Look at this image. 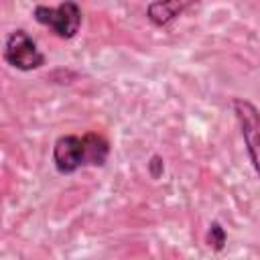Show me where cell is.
<instances>
[{"label": "cell", "mask_w": 260, "mask_h": 260, "mask_svg": "<svg viewBox=\"0 0 260 260\" xmlns=\"http://www.w3.org/2000/svg\"><path fill=\"white\" fill-rule=\"evenodd\" d=\"M110 144L98 132H87L83 136L65 134L55 140L53 165L57 173L71 175L81 167H102L108 160Z\"/></svg>", "instance_id": "cell-1"}, {"label": "cell", "mask_w": 260, "mask_h": 260, "mask_svg": "<svg viewBox=\"0 0 260 260\" xmlns=\"http://www.w3.org/2000/svg\"><path fill=\"white\" fill-rule=\"evenodd\" d=\"M32 16L39 24L49 26L61 39H73L81 26V8L75 0H65L55 8L37 6Z\"/></svg>", "instance_id": "cell-2"}, {"label": "cell", "mask_w": 260, "mask_h": 260, "mask_svg": "<svg viewBox=\"0 0 260 260\" xmlns=\"http://www.w3.org/2000/svg\"><path fill=\"white\" fill-rule=\"evenodd\" d=\"M4 61L18 71H32L45 65V55L39 51L37 43L22 28L12 30L4 41Z\"/></svg>", "instance_id": "cell-3"}, {"label": "cell", "mask_w": 260, "mask_h": 260, "mask_svg": "<svg viewBox=\"0 0 260 260\" xmlns=\"http://www.w3.org/2000/svg\"><path fill=\"white\" fill-rule=\"evenodd\" d=\"M232 106H234V114L238 118V124H240V130H242V136L248 148L250 162L256 175L260 177V110L252 102L242 100V98H236Z\"/></svg>", "instance_id": "cell-4"}, {"label": "cell", "mask_w": 260, "mask_h": 260, "mask_svg": "<svg viewBox=\"0 0 260 260\" xmlns=\"http://www.w3.org/2000/svg\"><path fill=\"white\" fill-rule=\"evenodd\" d=\"M197 2L199 0H154L148 4L146 16L154 26H167Z\"/></svg>", "instance_id": "cell-5"}, {"label": "cell", "mask_w": 260, "mask_h": 260, "mask_svg": "<svg viewBox=\"0 0 260 260\" xmlns=\"http://www.w3.org/2000/svg\"><path fill=\"white\" fill-rule=\"evenodd\" d=\"M207 244H209L213 250H221L223 244H225V230H223L217 221H213V223L209 225V230H207Z\"/></svg>", "instance_id": "cell-6"}, {"label": "cell", "mask_w": 260, "mask_h": 260, "mask_svg": "<svg viewBox=\"0 0 260 260\" xmlns=\"http://www.w3.org/2000/svg\"><path fill=\"white\" fill-rule=\"evenodd\" d=\"M148 169H150V175L154 177V179H158L160 177V173H162V160H160V156H152L150 158V162H148Z\"/></svg>", "instance_id": "cell-7"}]
</instances>
